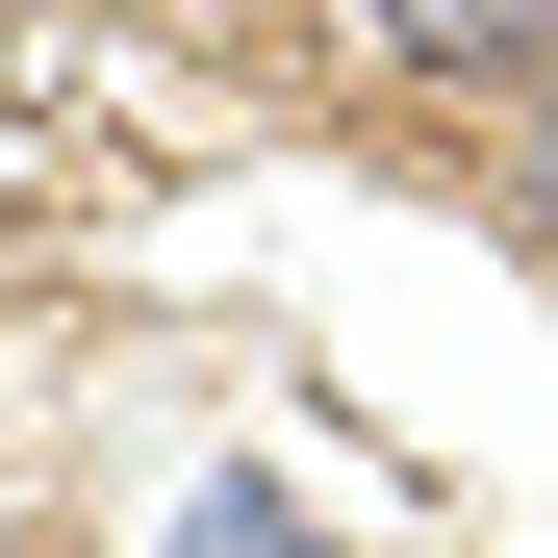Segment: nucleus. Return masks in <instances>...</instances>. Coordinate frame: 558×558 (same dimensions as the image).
Listing matches in <instances>:
<instances>
[{"label": "nucleus", "mask_w": 558, "mask_h": 558, "mask_svg": "<svg viewBox=\"0 0 558 558\" xmlns=\"http://www.w3.org/2000/svg\"><path fill=\"white\" fill-rule=\"evenodd\" d=\"M330 26H355V76H407V102H533V76H558V0H330Z\"/></svg>", "instance_id": "1"}, {"label": "nucleus", "mask_w": 558, "mask_h": 558, "mask_svg": "<svg viewBox=\"0 0 558 558\" xmlns=\"http://www.w3.org/2000/svg\"><path fill=\"white\" fill-rule=\"evenodd\" d=\"M153 558H330V508L279 483V457H204V483L153 508Z\"/></svg>", "instance_id": "2"}, {"label": "nucleus", "mask_w": 558, "mask_h": 558, "mask_svg": "<svg viewBox=\"0 0 558 558\" xmlns=\"http://www.w3.org/2000/svg\"><path fill=\"white\" fill-rule=\"evenodd\" d=\"M483 229H508V254H533V279H558V76H533V102H508V128H483Z\"/></svg>", "instance_id": "3"}]
</instances>
